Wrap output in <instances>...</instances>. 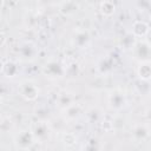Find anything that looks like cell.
<instances>
[{"mask_svg":"<svg viewBox=\"0 0 151 151\" xmlns=\"http://www.w3.org/2000/svg\"><path fill=\"white\" fill-rule=\"evenodd\" d=\"M20 93H21V96H22L25 99H27V100H33V99H35L37 96H38V90H37V86H35L34 84L26 81V83H24V84L21 85V87H20Z\"/></svg>","mask_w":151,"mask_h":151,"instance_id":"obj_1","label":"cell"},{"mask_svg":"<svg viewBox=\"0 0 151 151\" xmlns=\"http://www.w3.org/2000/svg\"><path fill=\"white\" fill-rule=\"evenodd\" d=\"M33 143V136L29 133V131H24L17 137V144L21 149H27Z\"/></svg>","mask_w":151,"mask_h":151,"instance_id":"obj_2","label":"cell"},{"mask_svg":"<svg viewBox=\"0 0 151 151\" xmlns=\"http://www.w3.org/2000/svg\"><path fill=\"white\" fill-rule=\"evenodd\" d=\"M149 32V27L143 21H137L133 24V33L134 35H144Z\"/></svg>","mask_w":151,"mask_h":151,"instance_id":"obj_3","label":"cell"},{"mask_svg":"<svg viewBox=\"0 0 151 151\" xmlns=\"http://www.w3.org/2000/svg\"><path fill=\"white\" fill-rule=\"evenodd\" d=\"M114 9H116V6L111 1H104V2L100 4V12L104 15H111V14H113L114 13Z\"/></svg>","mask_w":151,"mask_h":151,"instance_id":"obj_4","label":"cell"},{"mask_svg":"<svg viewBox=\"0 0 151 151\" xmlns=\"http://www.w3.org/2000/svg\"><path fill=\"white\" fill-rule=\"evenodd\" d=\"M77 8H78V5H77L76 2H72V1L63 2V4L60 5V12H61V13H64V14L73 13Z\"/></svg>","mask_w":151,"mask_h":151,"instance_id":"obj_5","label":"cell"},{"mask_svg":"<svg viewBox=\"0 0 151 151\" xmlns=\"http://www.w3.org/2000/svg\"><path fill=\"white\" fill-rule=\"evenodd\" d=\"M138 72H139V76L143 79H149L151 77V66H150V64H143V65H140Z\"/></svg>","mask_w":151,"mask_h":151,"instance_id":"obj_6","label":"cell"},{"mask_svg":"<svg viewBox=\"0 0 151 151\" xmlns=\"http://www.w3.org/2000/svg\"><path fill=\"white\" fill-rule=\"evenodd\" d=\"M42 129H45V125H42V124H38V125H37V127H35V130H34V132H38V131H39V133H35V136H37L40 140L47 137V133L45 132L46 130H45V131H42Z\"/></svg>","mask_w":151,"mask_h":151,"instance_id":"obj_7","label":"cell"},{"mask_svg":"<svg viewBox=\"0 0 151 151\" xmlns=\"http://www.w3.org/2000/svg\"><path fill=\"white\" fill-rule=\"evenodd\" d=\"M147 37H149V41H150V44H151V31L147 32Z\"/></svg>","mask_w":151,"mask_h":151,"instance_id":"obj_8","label":"cell"}]
</instances>
